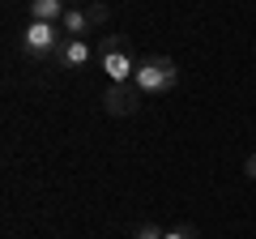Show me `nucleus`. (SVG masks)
<instances>
[{
    "label": "nucleus",
    "mask_w": 256,
    "mask_h": 239,
    "mask_svg": "<svg viewBox=\"0 0 256 239\" xmlns=\"http://www.w3.org/2000/svg\"><path fill=\"white\" fill-rule=\"evenodd\" d=\"M94 60H98V68L111 77V82H132L137 77V56H132V47H128V38L120 34H107L98 47H94Z\"/></svg>",
    "instance_id": "obj_1"
},
{
    "label": "nucleus",
    "mask_w": 256,
    "mask_h": 239,
    "mask_svg": "<svg viewBox=\"0 0 256 239\" xmlns=\"http://www.w3.org/2000/svg\"><path fill=\"white\" fill-rule=\"evenodd\" d=\"M64 30L56 26V22H26V30H22V56L26 60H34V64H47V60H56L64 47Z\"/></svg>",
    "instance_id": "obj_2"
},
{
    "label": "nucleus",
    "mask_w": 256,
    "mask_h": 239,
    "mask_svg": "<svg viewBox=\"0 0 256 239\" xmlns=\"http://www.w3.org/2000/svg\"><path fill=\"white\" fill-rule=\"evenodd\" d=\"M175 82H180V68H175L171 56H146L137 64V77H132V86L141 94H166L175 90Z\"/></svg>",
    "instance_id": "obj_3"
},
{
    "label": "nucleus",
    "mask_w": 256,
    "mask_h": 239,
    "mask_svg": "<svg viewBox=\"0 0 256 239\" xmlns=\"http://www.w3.org/2000/svg\"><path fill=\"white\" fill-rule=\"evenodd\" d=\"M141 98H146V94L132 82H111L107 94H102V107H107V116H137Z\"/></svg>",
    "instance_id": "obj_4"
},
{
    "label": "nucleus",
    "mask_w": 256,
    "mask_h": 239,
    "mask_svg": "<svg viewBox=\"0 0 256 239\" xmlns=\"http://www.w3.org/2000/svg\"><path fill=\"white\" fill-rule=\"evenodd\" d=\"M90 60H94V47L86 43V38H64L60 56H56V64H60V68H68V73H77V68H86Z\"/></svg>",
    "instance_id": "obj_5"
},
{
    "label": "nucleus",
    "mask_w": 256,
    "mask_h": 239,
    "mask_svg": "<svg viewBox=\"0 0 256 239\" xmlns=\"http://www.w3.org/2000/svg\"><path fill=\"white\" fill-rule=\"evenodd\" d=\"M60 30H64V38H86V34L94 30V18H90V9H73V4H68V13H64Z\"/></svg>",
    "instance_id": "obj_6"
},
{
    "label": "nucleus",
    "mask_w": 256,
    "mask_h": 239,
    "mask_svg": "<svg viewBox=\"0 0 256 239\" xmlns=\"http://www.w3.org/2000/svg\"><path fill=\"white\" fill-rule=\"evenodd\" d=\"M64 13H68L64 0H30V22H56L60 26Z\"/></svg>",
    "instance_id": "obj_7"
},
{
    "label": "nucleus",
    "mask_w": 256,
    "mask_h": 239,
    "mask_svg": "<svg viewBox=\"0 0 256 239\" xmlns=\"http://www.w3.org/2000/svg\"><path fill=\"white\" fill-rule=\"evenodd\" d=\"M162 239H201V235H196V226H192V222H180V226H171Z\"/></svg>",
    "instance_id": "obj_8"
},
{
    "label": "nucleus",
    "mask_w": 256,
    "mask_h": 239,
    "mask_svg": "<svg viewBox=\"0 0 256 239\" xmlns=\"http://www.w3.org/2000/svg\"><path fill=\"white\" fill-rule=\"evenodd\" d=\"M162 235H166V230H162V226H154V222H141V226L132 230V239H162Z\"/></svg>",
    "instance_id": "obj_9"
},
{
    "label": "nucleus",
    "mask_w": 256,
    "mask_h": 239,
    "mask_svg": "<svg viewBox=\"0 0 256 239\" xmlns=\"http://www.w3.org/2000/svg\"><path fill=\"white\" fill-rule=\"evenodd\" d=\"M244 175H248V180H256V150L248 154V162H244Z\"/></svg>",
    "instance_id": "obj_10"
},
{
    "label": "nucleus",
    "mask_w": 256,
    "mask_h": 239,
    "mask_svg": "<svg viewBox=\"0 0 256 239\" xmlns=\"http://www.w3.org/2000/svg\"><path fill=\"white\" fill-rule=\"evenodd\" d=\"M94 4H102V0H94Z\"/></svg>",
    "instance_id": "obj_11"
}]
</instances>
